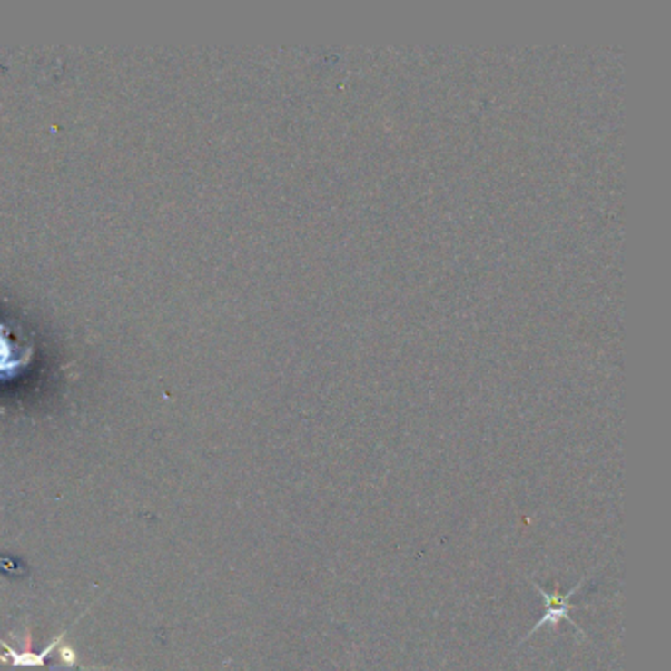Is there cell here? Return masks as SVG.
Returning <instances> with one entry per match:
<instances>
[{
  "label": "cell",
  "instance_id": "3",
  "mask_svg": "<svg viewBox=\"0 0 671 671\" xmlns=\"http://www.w3.org/2000/svg\"><path fill=\"white\" fill-rule=\"evenodd\" d=\"M57 644H60V638H57L54 644H50L48 647H45V650L42 652V654H34V652H25V654H16V652H13V650H10V647L6 646V644H3L5 647H6V650H8V657L10 659H13V664H15V667H34V666H44V662H45V657H48V656H52V652L55 650V646Z\"/></svg>",
  "mask_w": 671,
  "mask_h": 671
},
{
  "label": "cell",
  "instance_id": "1",
  "mask_svg": "<svg viewBox=\"0 0 671 671\" xmlns=\"http://www.w3.org/2000/svg\"><path fill=\"white\" fill-rule=\"evenodd\" d=\"M32 359V345L25 337H15V329L0 321V380L13 379Z\"/></svg>",
  "mask_w": 671,
  "mask_h": 671
},
{
  "label": "cell",
  "instance_id": "2",
  "mask_svg": "<svg viewBox=\"0 0 671 671\" xmlns=\"http://www.w3.org/2000/svg\"><path fill=\"white\" fill-rule=\"evenodd\" d=\"M585 581H587V577H585L583 581L577 583L567 595H561V593H548V591H544V588L536 585V587H538V593L541 595V598H544V603H546V607H548V608H546L544 617L539 618V622L536 624V627L528 632V636H529V634H534V632H538L539 628H544V627H558V624H559L561 620H567L569 624H573V627H575L577 630L581 632V628L577 627V622H573V618L569 617V610H571V608H575V607L571 605V597H575L577 593H579V588L583 587V583H585Z\"/></svg>",
  "mask_w": 671,
  "mask_h": 671
}]
</instances>
